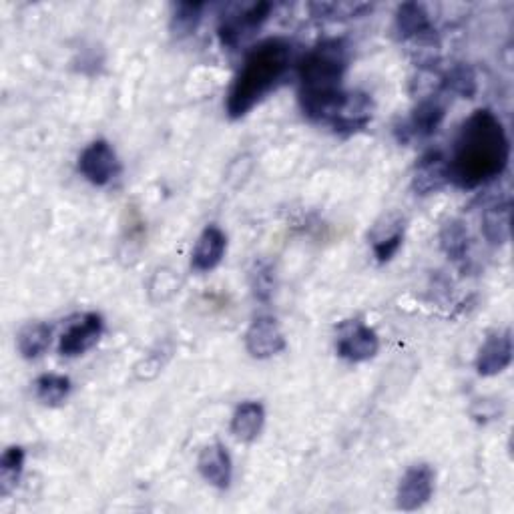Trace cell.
<instances>
[{
    "label": "cell",
    "mask_w": 514,
    "mask_h": 514,
    "mask_svg": "<svg viewBox=\"0 0 514 514\" xmlns=\"http://www.w3.org/2000/svg\"><path fill=\"white\" fill-rule=\"evenodd\" d=\"M448 183H450L448 159L440 151H430L416 163V169L412 175V189L418 195L436 193Z\"/></svg>",
    "instance_id": "obj_11"
},
{
    "label": "cell",
    "mask_w": 514,
    "mask_h": 514,
    "mask_svg": "<svg viewBox=\"0 0 514 514\" xmlns=\"http://www.w3.org/2000/svg\"><path fill=\"white\" fill-rule=\"evenodd\" d=\"M103 332H105L103 318L95 312L85 314L61 334L59 354L65 358L83 356L101 340Z\"/></svg>",
    "instance_id": "obj_8"
},
{
    "label": "cell",
    "mask_w": 514,
    "mask_h": 514,
    "mask_svg": "<svg viewBox=\"0 0 514 514\" xmlns=\"http://www.w3.org/2000/svg\"><path fill=\"white\" fill-rule=\"evenodd\" d=\"M199 474L215 488L225 490L231 484L233 478V462L227 452V448L219 442L209 444L201 450L199 460H197Z\"/></svg>",
    "instance_id": "obj_14"
},
{
    "label": "cell",
    "mask_w": 514,
    "mask_h": 514,
    "mask_svg": "<svg viewBox=\"0 0 514 514\" xmlns=\"http://www.w3.org/2000/svg\"><path fill=\"white\" fill-rule=\"evenodd\" d=\"M372 251L378 264H388L404 243V219L398 215H384L370 231Z\"/></svg>",
    "instance_id": "obj_12"
},
{
    "label": "cell",
    "mask_w": 514,
    "mask_h": 514,
    "mask_svg": "<svg viewBox=\"0 0 514 514\" xmlns=\"http://www.w3.org/2000/svg\"><path fill=\"white\" fill-rule=\"evenodd\" d=\"M266 424V410L260 402H241L231 416V434L241 442H253Z\"/></svg>",
    "instance_id": "obj_16"
},
{
    "label": "cell",
    "mask_w": 514,
    "mask_h": 514,
    "mask_svg": "<svg viewBox=\"0 0 514 514\" xmlns=\"http://www.w3.org/2000/svg\"><path fill=\"white\" fill-rule=\"evenodd\" d=\"M249 284L253 290V296L260 302H268L274 294L276 286V274L272 264L268 262H255L251 274H249Z\"/></svg>",
    "instance_id": "obj_26"
},
{
    "label": "cell",
    "mask_w": 514,
    "mask_h": 514,
    "mask_svg": "<svg viewBox=\"0 0 514 514\" xmlns=\"http://www.w3.org/2000/svg\"><path fill=\"white\" fill-rule=\"evenodd\" d=\"M25 468V450L21 446H9L0 458V492L7 496L21 480Z\"/></svg>",
    "instance_id": "obj_22"
},
{
    "label": "cell",
    "mask_w": 514,
    "mask_h": 514,
    "mask_svg": "<svg viewBox=\"0 0 514 514\" xmlns=\"http://www.w3.org/2000/svg\"><path fill=\"white\" fill-rule=\"evenodd\" d=\"M394 31L402 41H412V39L426 41V39H432L434 35L430 15L420 3H402L396 9Z\"/></svg>",
    "instance_id": "obj_15"
},
{
    "label": "cell",
    "mask_w": 514,
    "mask_h": 514,
    "mask_svg": "<svg viewBox=\"0 0 514 514\" xmlns=\"http://www.w3.org/2000/svg\"><path fill=\"white\" fill-rule=\"evenodd\" d=\"M225 247H227L225 233L217 225H207L197 237V243L193 247L191 268L201 274L215 270L223 260Z\"/></svg>",
    "instance_id": "obj_13"
},
{
    "label": "cell",
    "mask_w": 514,
    "mask_h": 514,
    "mask_svg": "<svg viewBox=\"0 0 514 514\" xmlns=\"http://www.w3.org/2000/svg\"><path fill=\"white\" fill-rule=\"evenodd\" d=\"M440 247L452 262L466 260L468 253V229L460 219H448L440 227Z\"/></svg>",
    "instance_id": "obj_20"
},
{
    "label": "cell",
    "mask_w": 514,
    "mask_h": 514,
    "mask_svg": "<svg viewBox=\"0 0 514 514\" xmlns=\"http://www.w3.org/2000/svg\"><path fill=\"white\" fill-rule=\"evenodd\" d=\"M380 350V338L374 328L366 326L360 320L348 322L342 326L336 352L340 358L360 364L372 360Z\"/></svg>",
    "instance_id": "obj_6"
},
{
    "label": "cell",
    "mask_w": 514,
    "mask_h": 514,
    "mask_svg": "<svg viewBox=\"0 0 514 514\" xmlns=\"http://www.w3.org/2000/svg\"><path fill=\"white\" fill-rule=\"evenodd\" d=\"M205 5L203 3H177L173 5V13H171V23L169 29L173 33V37L177 39H185L189 35H193L201 23V15H203Z\"/></svg>",
    "instance_id": "obj_21"
},
{
    "label": "cell",
    "mask_w": 514,
    "mask_h": 514,
    "mask_svg": "<svg viewBox=\"0 0 514 514\" xmlns=\"http://www.w3.org/2000/svg\"><path fill=\"white\" fill-rule=\"evenodd\" d=\"M444 115L446 107L440 103V99H424L414 107L404 129L412 137H430L438 131L440 123L444 121Z\"/></svg>",
    "instance_id": "obj_17"
},
{
    "label": "cell",
    "mask_w": 514,
    "mask_h": 514,
    "mask_svg": "<svg viewBox=\"0 0 514 514\" xmlns=\"http://www.w3.org/2000/svg\"><path fill=\"white\" fill-rule=\"evenodd\" d=\"M272 9H274L272 3H255L245 11H241L239 15L223 19V23L219 25L221 45L227 49H235L245 35L260 29L270 19Z\"/></svg>",
    "instance_id": "obj_9"
},
{
    "label": "cell",
    "mask_w": 514,
    "mask_h": 514,
    "mask_svg": "<svg viewBox=\"0 0 514 514\" xmlns=\"http://www.w3.org/2000/svg\"><path fill=\"white\" fill-rule=\"evenodd\" d=\"M512 362V336L510 330L490 334L478 350L476 370L480 376L502 374Z\"/></svg>",
    "instance_id": "obj_10"
},
{
    "label": "cell",
    "mask_w": 514,
    "mask_h": 514,
    "mask_svg": "<svg viewBox=\"0 0 514 514\" xmlns=\"http://www.w3.org/2000/svg\"><path fill=\"white\" fill-rule=\"evenodd\" d=\"M512 205L510 201H498L490 205L482 215V231L492 245H502L510 239Z\"/></svg>",
    "instance_id": "obj_18"
},
{
    "label": "cell",
    "mask_w": 514,
    "mask_h": 514,
    "mask_svg": "<svg viewBox=\"0 0 514 514\" xmlns=\"http://www.w3.org/2000/svg\"><path fill=\"white\" fill-rule=\"evenodd\" d=\"M245 348L257 360H268L286 350V336L272 316L255 318L245 332Z\"/></svg>",
    "instance_id": "obj_7"
},
{
    "label": "cell",
    "mask_w": 514,
    "mask_h": 514,
    "mask_svg": "<svg viewBox=\"0 0 514 514\" xmlns=\"http://www.w3.org/2000/svg\"><path fill=\"white\" fill-rule=\"evenodd\" d=\"M434 482H436V472L430 464L426 462L412 464L400 478V484L396 490L398 508L406 512H414L422 508L434 494Z\"/></svg>",
    "instance_id": "obj_4"
},
{
    "label": "cell",
    "mask_w": 514,
    "mask_h": 514,
    "mask_svg": "<svg viewBox=\"0 0 514 514\" xmlns=\"http://www.w3.org/2000/svg\"><path fill=\"white\" fill-rule=\"evenodd\" d=\"M292 63V45L282 37H272L255 45L243 59L239 73L227 93L225 111L229 119L245 117L262 103L286 77Z\"/></svg>",
    "instance_id": "obj_3"
},
{
    "label": "cell",
    "mask_w": 514,
    "mask_h": 514,
    "mask_svg": "<svg viewBox=\"0 0 514 514\" xmlns=\"http://www.w3.org/2000/svg\"><path fill=\"white\" fill-rule=\"evenodd\" d=\"M310 9L316 17H326V19L362 17L366 11H372V7L364 3H314L310 5Z\"/></svg>",
    "instance_id": "obj_27"
},
{
    "label": "cell",
    "mask_w": 514,
    "mask_h": 514,
    "mask_svg": "<svg viewBox=\"0 0 514 514\" xmlns=\"http://www.w3.org/2000/svg\"><path fill=\"white\" fill-rule=\"evenodd\" d=\"M51 338H53V330L49 324L45 322H33L27 324L17 338V346L19 352L25 360H37L41 358L49 346H51Z\"/></svg>",
    "instance_id": "obj_19"
},
{
    "label": "cell",
    "mask_w": 514,
    "mask_h": 514,
    "mask_svg": "<svg viewBox=\"0 0 514 514\" xmlns=\"http://www.w3.org/2000/svg\"><path fill=\"white\" fill-rule=\"evenodd\" d=\"M442 87L448 93H454L462 99H472L476 95L478 83H476V73L470 65H454L442 79Z\"/></svg>",
    "instance_id": "obj_24"
},
{
    "label": "cell",
    "mask_w": 514,
    "mask_h": 514,
    "mask_svg": "<svg viewBox=\"0 0 514 514\" xmlns=\"http://www.w3.org/2000/svg\"><path fill=\"white\" fill-rule=\"evenodd\" d=\"M348 47L344 41H322L300 61V107L316 123H330L336 131H346L358 117L360 95L342 87L348 69Z\"/></svg>",
    "instance_id": "obj_1"
},
{
    "label": "cell",
    "mask_w": 514,
    "mask_h": 514,
    "mask_svg": "<svg viewBox=\"0 0 514 514\" xmlns=\"http://www.w3.org/2000/svg\"><path fill=\"white\" fill-rule=\"evenodd\" d=\"M79 171L95 187L109 185L119 173V159L113 145L105 139L87 145L79 157Z\"/></svg>",
    "instance_id": "obj_5"
},
{
    "label": "cell",
    "mask_w": 514,
    "mask_h": 514,
    "mask_svg": "<svg viewBox=\"0 0 514 514\" xmlns=\"http://www.w3.org/2000/svg\"><path fill=\"white\" fill-rule=\"evenodd\" d=\"M35 394L45 406H61L71 394V380L61 374H43L35 382Z\"/></svg>",
    "instance_id": "obj_23"
},
{
    "label": "cell",
    "mask_w": 514,
    "mask_h": 514,
    "mask_svg": "<svg viewBox=\"0 0 514 514\" xmlns=\"http://www.w3.org/2000/svg\"><path fill=\"white\" fill-rule=\"evenodd\" d=\"M179 288H181V280L177 272H173L171 268H159L151 276L149 298L153 304H165L179 292Z\"/></svg>",
    "instance_id": "obj_25"
},
{
    "label": "cell",
    "mask_w": 514,
    "mask_h": 514,
    "mask_svg": "<svg viewBox=\"0 0 514 514\" xmlns=\"http://www.w3.org/2000/svg\"><path fill=\"white\" fill-rule=\"evenodd\" d=\"M510 159V143L502 121L490 109H476L460 127L448 177L460 189H476L500 177Z\"/></svg>",
    "instance_id": "obj_2"
}]
</instances>
